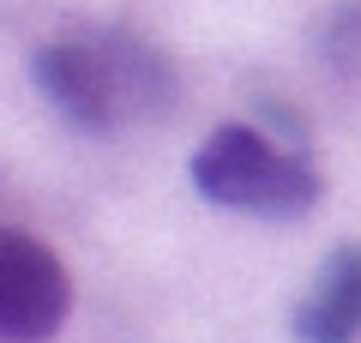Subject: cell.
<instances>
[{
  "mask_svg": "<svg viewBox=\"0 0 361 343\" xmlns=\"http://www.w3.org/2000/svg\"><path fill=\"white\" fill-rule=\"evenodd\" d=\"M30 73H37V90L54 102V114L90 139L115 133L127 114H157L175 97V73L133 30L42 42Z\"/></svg>",
  "mask_w": 361,
  "mask_h": 343,
  "instance_id": "6da1fadb",
  "label": "cell"
},
{
  "mask_svg": "<svg viewBox=\"0 0 361 343\" xmlns=\"http://www.w3.org/2000/svg\"><path fill=\"white\" fill-rule=\"evenodd\" d=\"M193 187L199 199L229 205V211H259V217H301L319 205L325 181L301 151H283L271 133L229 121L193 151Z\"/></svg>",
  "mask_w": 361,
  "mask_h": 343,
  "instance_id": "7a4b0ae2",
  "label": "cell"
},
{
  "mask_svg": "<svg viewBox=\"0 0 361 343\" xmlns=\"http://www.w3.org/2000/svg\"><path fill=\"white\" fill-rule=\"evenodd\" d=\"M66 265L49 241L0 229V343H49L66 325Z\"/></svg>",
  "mask_w": 361,
  "mask_h": 343,
  "instance_id": "3957f363",
  "label": "cell"
},
{
  "mask_svg": "<svg viewBox=\"0 0 361 343\" xmlns=\"http://www.w3.org/2000/svg\"><path fill=\"white\" fill-rule=\"evenodd\" d=\"M301 343H361V241L337 247L325 259V277L295 307Z\"/></svg>",
  "mask_w": 361,
  "mask_h": 343,
  "instance_id": "277c9868",
  "label": "cell"
},
{
  "mask_svg": "<svg viewBox=\"0 0 361 343\" xmlns=\"http://www.w3.org/2000/svg\"><path fill=\"white\" fill-rule=\"evenodd\" d=\"M325 49L337 66H361V0H343L325 25Z\"/></svg>",
  "mask_w": 361,
  "mask_h": 343,
  "instance_id": "5b68a950",
  "label": "cell"
}]
</instances>
